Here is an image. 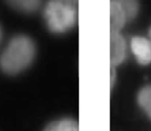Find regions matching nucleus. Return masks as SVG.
Here are the masks:
<instances>
[{
  "label": "nucleus",
  "instance_id": "1",
  "mask_svg": "<svg viewBox=\"0 0 151 131\" xmlns=\"http://www.w3.org/2000/svg\"><path fill=\"white\" fill-rule=\"evenodd\" d=\"M35 56L33 41L25 36H17L10 41L0 56V67L8 75H16L27 69Z\"/></svg>",
  "mask_w": 151,
  "mask_h": 131
},
{
  "label": "nucleus",
  "instance_id": "2",
  "mask_svg": "<svg viewBox=\"0 0 151 131\" xmlns=\"http://www.w3.org/2000/svg\"><path fill=\"white\" fill-rule=\"evenodd\" d=\"M48 28L53 33H64L72 28L76 22L75 5L63 0H50L44 9Z\"/></svg>",
  "mask_w": 151,
  "mask_h": 131
},
{
  "label": "nucleus",
  "instance_id": "3",
  "mask_svg": "<svg viewBox=\"0 0 151 131\" xmlns=\"http://www.w3.org/2000/svg\"><path fill=\"white\" fill-rule=\"evenodd\" d=\"M127 46L120 32H110V66H116L124 60Z\"/></svg>",
  "mask_w": 151,
  "mask_h": 131
},
{
  "label": "nucleus",
  "instance_id": "4",
  "mask_svg": "<svg viewBox=\"0 0 151 131\" xmlns=\"http://www.w3.org/2000/svg\"><path fill=\"white\" fill-rule=\"evenodd\" d=\"M130 48L136 60L141 65L151 63V43L143 37H134L130 41Z\"/></svg>",
  "mask_w": 151,
  "mask_h": 131
},
{
  "label": "nucleus",
  "instance_id": "5",
  "mask_svg": "<svg viewBox=\"0 0 151 131\" xmlns=\"http://www.w3.org/2000/svg\"><path fill=\"white\" fill-rule=\"evenodd\" d=\"M127 17L121 7L114 1L110 0V32H120L125 23Z\"/></svg>",
  "mask_w": 151,
  "mask_h": 131
},
{
  "label": "nucleus",
  "instance_id": "6",
  "mask_svg": "<svg viewBox=\"0 0 151 131\" xmlns=\"http://www.w3.org/2000/svg\"><path fill=\"white\" fill-rule=\"evenodd\" d=\"M13 8L24 13H33L39 9L42 0H6Z\"/></svg>",
  "mask_w": 151,
  "mask_h": 131
},
{
  "label": "nucleus",
  "instance_id": "7",
  "mask_svg": "<svg viewBox=\"0 0 151 131\" xmlns=\"http://www.w3.org/2000/svg\"><path fill=\"white\" fill-rule=\"evenodd\" d=\"M44 131H79V130L77 122L72 119H64L51 122Z\"/></svg>",
  "mask_w": 151,
  "mask_h": 131
},
{
  "label": "nucleus",
  "instance_id": "8",
  "mask_svg": "<svg viewBox=\"0 0 151 131\" xmlns=\"http://www.w3.org/2000/svg\"><path fill=\"white\" fill-rule=\"evenodd\" d=\"M116 2L124 11L127 21L133 20L136 17L139 11L138 0H112Z\"/></svg>",
  "mask_w": 151,
  "mask_h": 131
},
{
  "label": "nucleus",
  "instance_id": "9",
  "mask_svg": "<svg viewBox=\"0 0 151 131\" xmlns=\"http://www.w3.org/2000/svg\"><path fill=\"white\" fill-rule=\"evenodd\" d=\"M138 103L151 119V85L146 86L140 90L138 95Z\"/></svg>",
  "mask_w": 151,
  "mask_h": 131
},
{
  "label": "nucleus",
  "instance_id": "10",
  "mask_svg": "<svg viewBox=\"0 0 151 131\" xmlns=\"http://www.w3.org/2000/svg\"><path fill=\"white\" fill-rule=\"evenodd\" d=\"M116 77V74L115 66H110V86L111 87H113L115 83Z\"/></svg>",
  "mask_w": 151,
  "mask_h": 131
},
{
  "label": "nucleus",
  "instance_id": "11",
  "mask_svg": "<svg viewBox=\"0 0 151 131\" xmlns=\"http://www.w3.org/2000/svg\"><path fill=\"white\" fill-rule=\"evenodd\" d=\"M149 38H150V41L151 43V27L149 30Z\"/></svg>",
  "mask_w": 151,
  "mask_h": 131
},
{
  "label": "nucleus",
  "instance_id": "12",
  "mask_svg": "<svg viewBox=\"0 0 151 131\" xmlns=\"http://www.w3.org/2000/svg\"><path fill=\"white\" fill-rule=\"evenodd\" d=\"M1 39H2V31H1V28H0V41H1Z\"/></svg>",
  "mask_w": 151,
  "mask_h": 131
}]
</instances>
